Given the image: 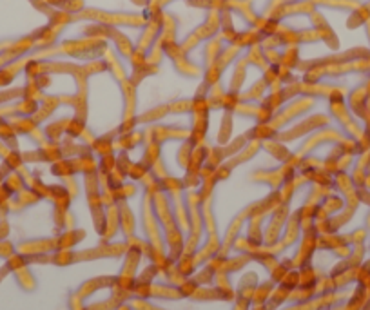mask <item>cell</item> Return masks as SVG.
<instances>
[{
    "label": "cell",
    "mask_w": 370,
    "mask_h": 310,
    "mask_svg": "<svg viewBox=\"0 0 370 310\" xmlns=\"http://www.w3.org/2000/svg\"><path fill=\"white\" fill-rule=\"evenodd\" d=\"M191 109H193V102H191V100H181V102L169 106V111L171 113H185V111H191Z\"/></svg>",
    "instance_id": "277c9868"
},
{
    "label": "cell",
    "mask_w": 370,
    "mask_h": 310,
    "mask_svg": "<svg viewBox=\"0 0 370 310\" xmlns=\"http://www.w3.org/2000/svg\"><path fill=\"white\" fill-rule=\"evenodd\" d=\"M169 113V107H162V109H153V111L146 113V115L142 116L140 122H153L154 118H163V116Z\"/></svg>",
    "instance_id": "7a4b0ae2"
},
{
    "label": "cell",
    "mask_w": 370,
    "mask_h": 310,
    "mask_svg": "<svg viewBox=\"0 0 370 310\" xmlns=\"http://www.w3.org/2000/svg\"><path fill=\"white\" fill-rule=\"evenodd\" d=\"M66 133L71 134V136H78V134L84 133V120H69L66 124Z\"/></svg>",
    "instance_id": "6da1fadb"
},
{
    "label": "cell",
    "mask_w": 370,
    "mask_h": 310,
    "mask_svg": "<svg viewBox=\"0 0 370 310\" xmlns=\"http://www.w3.org/2000/svg\"><path fill=\"white\" fill-rule=\"evenodd\" d=\"M95 147H97V153H100V155H111V149H113V143H111L109 138H100V140H97L95 142Z\"/></svg>",
    "instance_id": "3957f363"
}]
</instances>
